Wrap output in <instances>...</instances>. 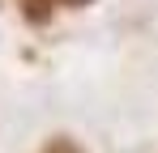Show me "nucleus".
Here are the masks:
<instances>
[{
  "label": "nucleus",
  "mask_w": 158,
  "mask_h": 153,
  "mask_svg": "<svg viewBox=\"0 0 158 153\" xmlns=\"http://www.w3.org/2000/svg\"><path fill=\"white\" fill-rule=\"evenodd\" d=\"M13 4H17V13H22V22L30 30H47L56 22V13H60L56 0H13Z\"/></svg>",
  "instance_id": "obj_1"
},
{
  "label": "nucleus",
  "mask_w": 158,
  "mask_h": 153,
  "mask_svg": "<svg viewBox=\"0 0 158 153\" xmlns=\"http://www.w3.org/2000/svg\"><path fill=\"white\" fill-rule=\"evenodd\" d=\"M39 153H90V149L81 145L73 132H52V136L39 145Z\"/></svg>",
  "instance_id": "obj_2"
},
{
  "label": "nucleus",
  "mask_w": 158,
  "mask_h": 153,
  "mask_svg": "<svg viewBox=\"0 0 158 153\" xmlns=\"http://www.w3.org/2000/svg\"><path fill=\"white\" fill-rule=\"evenodd\" d=\"M60 9H73V13H81V9H94L98 0H56Z\"/></svg>",
  "instance_id": "obj_3"
},
{
  "label": "nucleus",
  "mask_w": 158,
  "mask_h": 153,
  "mask_svg": "<svg viewBox=\"0 0 158 153\" xmlns=\"http://www.w3.org/2000/svg\"><path fill=\"white\" fill-rule=\"evenodd\" d=\"M0 4H4V0H0Z\"/></svg>",
  "instance_id": "obj_4"
}]
</instances>
